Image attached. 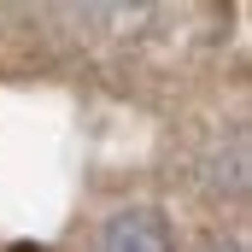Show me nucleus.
I'll return each mask as SVG.
<instances>
[{"instance_id": "nucleus-1", "label": "nucleus", "mask_w": 252, "mask_h": 252, "mask_svg": "<svg viewBox=\"0 0 252 252\" xmlns=\"http://www.w3.org/2000/svg\"><path fill=\"white\" fill-rule=\"evenodd\" d=\"M100 252H176V235H170V223L153 205H129L118 217H106Z\"/></svg>"}, {"instance_id": "nucleus-2", "label": "nucleus", "mask_w": 252, "mask_h": 252, "mask_svg": "<svg viewBox=\"0 0 252 252\" xmlns=\"http://www.w3.org/2000/svg\"><path fill=\"white\" fill-rule=\"evenodd\" d=\"M12 252H47V247H12Z\"/></svg>"}]
</instances>
